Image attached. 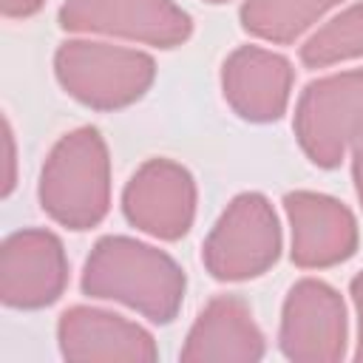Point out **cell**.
Returning <instances> with one entry per match:
<instances>
[{
	"mask_svg": "<svg viewBox=\"0 0 363 363\" xmlns=\"http://www.w3.org/2000/svg\"><path fill=\"white\" fill-rule=\"evenodd\" d=\"M281 349L295 363H335L346 349V309L340 295L315 278L298 281L281 315Z\"/></svg>",
	"mask_w": 363,
	"mask_h": 363,
	"instance_id": "52a82bcc",
	"label": "cell"
},
{
	"mask_svg": "<svg viewBox=\"0 0 363 363\" xmlns=\"http://www.w3.org/2000/svg\"><path fill=\"white\" fill-rule=\"evenodd\" d=\"M210 3H224V0H210Z\"/></svg>",
	"mask_w": 363,
	"mask_h": 363,
	"instance_id": "ffe728a7",
	"label": "cell"
},
{
	"mask_svg": "<svg viewBox=\"0 0 363 363\" xmlns=\"http://www.w3.org/2000/svg\"><path fill=\"white\" fill-rule=\"evenodd\" d=\"M352 298H354L357 318H360V335H357V352H354V360L363 363V272L352 278Z\"/></svg>",
	"mask_w": 363,
	"mask_h": 363,
	"instance_id": "e0dca14e",
	"label": "cell"
},
{
	"mask_svg": "<svg viewBox=\"0 0 363 363\" xmlns=\"http://www.w3.org/2000/svg\"><path fill=\"white\" fill-rule=\"evenodd\" d=\"M352 57H363V3L340 11L301 45V60L309 68H323Z\"/></svg>",
	"mask_w": 363,
	"mask_h": 363,
	"instance_id": "9a60e30c",
	"label": "cell"
},
{
	"mask_svg": "<svg viewBox=\"0 0 363 363\" xmlns=\"http://www.w3.org/2000/svg\"><path fill=\"white\" fill-rule=\"evenodd\" d=\"M65 31H96L139 40L159 48L182 45L190 31V14L173 0H68L60 9Z\"/></svg>",
	"mask_w": 363,
	"mask_h": 363,
	"instance_id": "8992f818",
	"label": "cell"
},
{
	"mask_svg": "<svg viewBox=\"0 0 363 363\" xmlns=\"http://www.w3.org/2000/svg\"><path fill=\"white\" fill-rule=\"evenodd\" d=\"M82 292L119 301L153 323H170L184 298V272L167 252L150 244L105 235L85 261Z\"/></svg>",
	"mask_w": 363,
	"mask_h": 363,
	"instance_id": "6da1fadb",
	"label": "cell"
},
{
	"mask_svg": "<svg viewBox=\"0 0 363 363\" xmlns=\"http://www.w3.org/2000/svg\"><path fill=\"white\" fill-rule=\"evenodd\" d=\"M337 3L340 0H247L241 6V26L261 40L292 43Z\"/></svg>",
	"mask_w": 363,
	"mask_h": 363,
	"instance_id": "5bb4252c",
	"label": "cell"
},
{
	"mask_svg": "<svg viewBox=\"0 0 363 363\" xmlns=\"http://www.w3.org/2000/svg\"><path fill=\"white\" fill-rule=\"evenodd\" d=\"M3 142H6V164H9V179H6V184H3V193H9V190H11V184H14V176H11L14 150H11V130H9V122L3 125Z\"/></svg>",
	"mask_w": 363,
	"mask_h": 363,
	"instance_id": "ac0fdd59",
	"label": "cell"
},
{
	"mask_svg": "<svg viewBox=\"0 0 363 363\" xmlns=\"http://www.w3.org/2000/svg\"><path fill=\"white\" fill-rule=\"evenodd\" d=\"M122 207L128 221L142 233L176 241L193 224L196 182L182 164L170 159H150L130 176L122 193Z\"/></svg>",
	"mask_w": 363,
	"mask_h": 363,
	"instance_id": "ba28073f",
	"label": "cell"
},
{
	"mask_svg": "<svg viewBox=\"0 0 363 363\" xmlns=\"http://www.w3.org/2000/svg\"><path fill=\"white\" fill-rule=\"evenodd\" d=\"M292 77V65L281 54L244 45L224 60L221 88L224 99L241 119L272 122L286 111Z\"/></svg>",
	"mask_w": 363,
	"mask_h": 363,
	"instance_id": "7c38bea8",
	"label": "cell"
},
{
	"mask_svg": "<svg viewBox=\"0 0 363 363\" xmlns=\"http://www.w3.org/2000/svg\"><path fill=\"white\" fill-rule=\"evenodd\" d=\"M352 173H354V187H357V199L363 204V145L354 150V162H352Z\"/></svg>",
	"mask_w": 363,
	"mask_h": 363,
	"instance_id": "d6986e66",
	"label": "cell"
},
{
	"mask_svg": "<svg viewBox=\"0 0 363 363\" xmlns=\"http://www.w3.org/2000/svg\"><path fill=\"white\" fill-rule=\"evenodd\" d=\"M281 252V227L272 204L241 193L221 213L204 241V267L218 281H247L267 272Z\"/></svg>",
	"mask_w": 363,
	"mask_h": 363,
	"instance_id": "5b68a950",
	"label": "cell"
},
{
	"mask_svg": "<svg viewBox=\"0 0 363 363\" xmlns=\"http://www.w3.org/2000/svg\"><path fill=\"white\" fill-rule=\"evenodd\" d=\"M264 354V335L238 295L213 298L196 318L182 349L184 363H252Z\"/></svg>",
	"mask_w": 363,
	"mask_h": 363,
	"instance_id": "4fadbf2b",
	"label": "cell"
},
{
	"mask_svg": "<svg viewBox=\"0 0 363 363\" xmlns=\"http://www.w3.org/2000/svg\"><path fill=\"white\" fill-rule=\"evenodd\" d=\"M68 284V261L60 238L48 230H20L0 250V298L14 309L54 303Z\"/></svg>",
	"mask_w": 363,
	"mask_h": 363,
	"instance_id": "9c48e42d",
	"label": "cell"
},
{
	"mask_svg": "<svg viewBox=\"0 0 363 363\" xmlns=\"http://www.w3.org/2000/svg\"><path fill=\"white\" fill-rule=\"evenodd\" d=\"M292 224V261L303 269H323L346 261L357 250V224L346 204L320 193H286Z\"/></svg>",
	"mask_w": 363,
	"mask_h": 363,
	"instance_id": "30bf717a",
	"label": "cell"
},
{
	"mask_svg": "<svg viewBox=\"0 0 363 363\" xmlns=\"http://www.w3.org/2000/svg\"><path fill=\"white\" fill-rule=\"evenodd\" d=\"M45 0H0V11L6 17H28L34 11H40Z\"/></svg>",
	"mask_w": 363,
	"mask_h": 363,
	"instance_id": "2e32d148",
	"label": "cell"
},
{
	"mask_svg": "<svg viewBox=\"0 0 363 363\" xmlns=\"http://www.w3.org/2000/svg\"><path fill=\"white\" fill-rule=\"evenodd\" d=\"M295 136L318 167H337L363 136V68L315 79L295 108Z\"/></svg>",
	"mask_w": 363,
	"mask_h": 363,
	"instance_id": "277c9868",
	"label": "cell"
},
{
	"mask_svg": "<svg viewBox=\"0 0 363 363\" xmlns=\"http://www.w3.org/2000/svg\"><path fill=\"white\" fill-rule=\"evenodd\" d=\"M40 204L68 230H88L105 218L111 159L96 128H77L54 145L40 176Z\"/></svg>",
	"mask_w": 363,
	"mask_h": 363,
	"instance_id": "7a4b0ae2",
	"label": "cell"
},
{
	"mask_svg": "<svg viewBox=\"0 0 363 363\" xmlns=\"http://www.w3.org/2000/svg\"><path fill=\"white\" fill-rule=\"evenodd\" d=\"M60 349L71 363H153V337L122 315L74 306L60 318Z\"/></svg>",
	"mask_w": 363,
	"mask_h": 363,
	"instance_id": "8fae6325",
	"label": "cell"
},
{
	"mask_svg": "<svg viewBox=\"0 0 363 363\" xmlns=\"http://www.w3.org/2000/svg\"><path fill=\"white\" fill-rule=\"evenodd\" d=\"M54 68L60 85L74 99L96 111H116L136 102L156 77L153 57L88 40L62 43L54 57Z\"/></svg>",
	"mask_w": 363,
	"mask_h": 363,
	"instance_id": "3957f363",
	"label": "cell"
}]
</instances>
